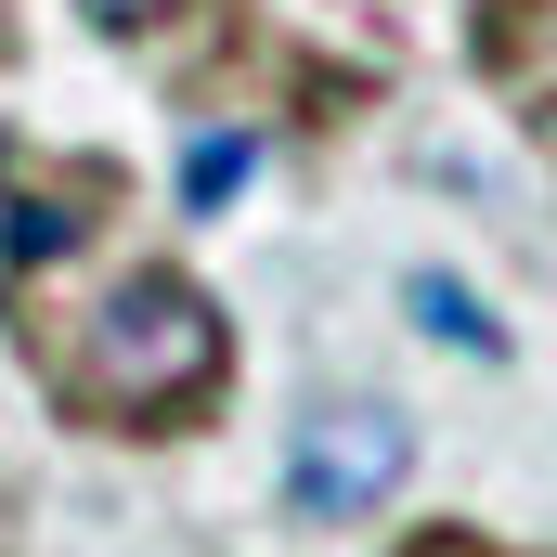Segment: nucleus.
Segmentation results:
<instances>
[{
  "instance_id": "1",
  "label": "nucleus",
  "mask_w": 557,
  "mask_h": 557,
  "mask_svg": "<svg viewBox=\"0 0 557 557\" xmlns=\"http://www.w3.org/2000/svg\"><path fill=\"white\" fill-rule=\"evenodd\" d=\"M221 389V311H208V285L182 273H143L117 285L91 324H78V403L91 416H195Z\"/></svg>"
},
{
  "instance_id": "2",
  "label": "nucleus",
  "mask_w": 557,
  "mask_h": 557,
  "mask_svg": "<svg viewBox=\"0 0 557 557\" xmlns=\"http://www.w3.org/2000/svg\"><path fill=\"white\" fill-rule=\"evenodd\" d=\"M403 467H416V428L389 416V403H311L298 441H285V493L311 506V519H363V506H389L403 493Z\"/></svg>"
},
{
  "instance_id": "3",
  "label": "nucleus",
  "mask_w": 557,
  "mask_h": 557,
  "mask_svg": "<svg viewBox=\"0 0 557 557\" xmlns=\"http://www.w3.org/2000/svg\"><path fill=\"white\" fill-rule=\"evenodd\" d=\"M403 298H416V324L441 337V350H467V363H506V324H493V311H480V298H467L454 273H416Z\"/></svg>"
},
{
  "instance_id": "4",
  "label": "nucleus",
  "mask_w": 557,
  "mask_h": 557,
  "mask_svg": "<svg viewBox=\"0 0 557 557\" xmlns=\"http://www.w3.org/2000/svg\"><path fill=\"white\" fill-rule=\"evenodd\" d=\"M247 169H260V143H247V131H208L195 156H182V195H195V208H221V195H234Z\"/></svg>"
},
{
  "instance_id": "5",
  "label": "nucleus",
  "mask_w": 557,
  "mask_h": 557,
  "mask_svg": "<svg viewBox=\"0 0 557 557\" xmlns=\"http://www.w3.org/2000/svg\"><path fill=\"white\" fill-rule=\"evenodd\" d=\"M65 247V208H13V260H52Z\"/></svg>"
},
{
  "instance_id": "6",
  "label": "nucleus",
  "mask_w": 557,
  "mask_h": 557,
  "mask_svg": "<svg viewBox=\"0 0 557 557\" xmlns=\"http://www.w3.org/2000/svg\"><path fill=\"white\" fill-rule=\"evenodd\" d=\"M78 13H91V26H156L169 0H78Z\"/></svg>"
}]
</instances>
